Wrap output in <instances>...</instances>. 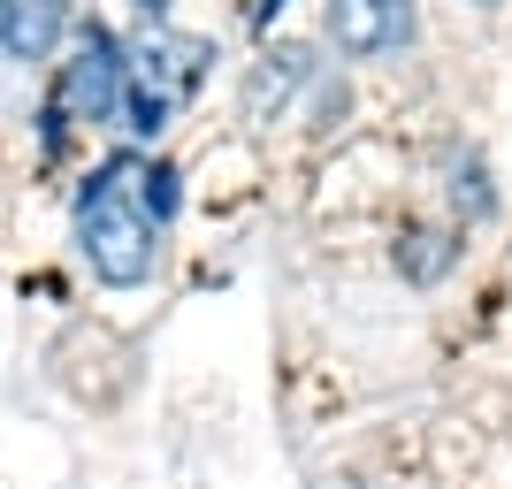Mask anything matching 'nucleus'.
Instances as JSON below:
<instances>
[{
  "instance_id": "obj_8",
  "label": "nucleus",
  "mask_w": 512,
  "mask_h": 489,
  "mask_svg": "<svg viewBox=\"0 0 512 489\" xmlns=\"http://www.w3.org/2000/svg\"><path fill=\"white\" fill-rule=\"evenodd\" d=\"M0 23H8V0H0Z\"/></svg>"
},
{
  "instance_id": "obj_4",
  "label": "nucleus",
  "mask_w": 512,
  "mask_h": 489,
  "mask_svg": "<svg viewBox=\"0 0 512 489\" xmlns=\"http://www.w3.org/2000/svg\"><path fill=\"white\" fill-rule=\"evenodd\" d=\"M329 39L352 62H383V54L413 46V0H337L329 8Z\"/></svg>"
},
{
  "instance_id": "obj_6",
  "label": "nucleus",
  "mask_w": 512,
  "mask_h": 489,
  "mask_svg": "<svg viewBox=\"0 0 512 489\" xmlns=\"http://www.w3.org/2000/svg\"><path fill=\"white\" fill-rule=\"evenodd\" d=\"M130 8H138L146 23H161V16H169V0H130Z\"/></svg>"
},
{
  "instance_id": "obj_7",
  "label": "nucleus",
  "mask_w": 512,
  "mask_h": 489,
  "mask_svg": "<svg viewBox=\"0 0 512 489\" xmlns=\"http://www.w3.org/2000/svg\"><path fill=\"white\" fill-rule=\"evenodd\" d=\"M276 8H283V0H260V16H276Z\"/></svg>"
},
{
  "instance_id": "obj_5",
  "label": "nucleus",
  "mask_w": 512,
  "mask_h": 489,
  "mask_svg": "<svg viewBox=\"0 0 512 489\" xmlns=\"http://www.w3.org/2000/svg\"><path fill=\"white\" fill-rule=\"evenodd\" d=\"M69 8L62 0H8V23H0V54L8 62H46L54 39H62Z\"/></svg>"
},
{
  "instance_id": "obj_3",
  "label": "nucleus",
  "mask_w": 512,
  "mask_h": 489,
  "mask_svg": "<svg viewBox=\"0 0 512 489\" xmlns=\"http://www.w3.org/2000/svg\"><path fill=\"white\" fill-rule=\"evenodd\" d=\"M123 85H130V54L107 23H85L69 62L54 69V100H46V146H62V130L77 123H115L123 115Z\"/></svg>"
},
{
  "instance_id": "obj_2",
  "label": "nucleus",
  "mask_w": 512,
  "mask_h": 489,
  "mask_svg": "<svg viewBox=\"0 0 512 489\" xmlns=\"http://www.w3.org/2000/svg\"><path fill=\"white\" fill-rule=\"evenodd\" d=\"M123 54H130V85H123V130L130 138H161L169 115L207 85V69H214V39L169 31V23H146V39L123 46Z\"/></svg>"
},
{
  "instance_id": "obj_1",
  "label": "nucleus",
  "mask_w": 512,
  "mask_h": 489,
  "mask_svg": "<svg viewBox=\"0 0 512 489\" xmlns=\"http://www.w3.org/2000/svg\"><path fill=\"white\" fill-rule=\"evenodd\" d=\"M77 253L107 291H138L161 260V207H153V161L115 153L77 192Z\"/></svg>"
}]
</instances>
